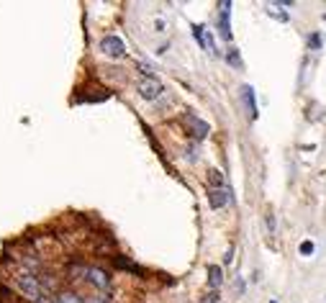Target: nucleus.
Listing matches in <instances>:
<instances>
[{
  "label": "nucleus",
  "instance_id": "nucleus-1",
  "mask_svg": "<svg viewBox=\"0 0 326 303\" xmlns=\"http://www.w3.org/2000/svg\"><path fill=\"white\" fill-rule=\"evenodd\" d=\"M16 285H18V290H21L29 300H34V303L44 295V288H41V283H39V275H36V272H24V275H18Z\"/></svg>",
  "mask_w": 326,
  "mask_h": 303
},
{
  "label": "nucleus",
  "instance_id": "nucleus-2",
  "mask_svg": "<svg viewBox=\"0 0 326 303\" xmlns=\"http://www.w3.org/2000/svg\"><path fill=\"white\" fill-rule=\"evenodd\" d=\"M100 52L108 54V57H113V59H121V57H126V44H123L121 36L108 34V36L100 39Z\"/></svg>",
  "mask_w": 326,
  "mask_h": 303
},
{
  "label": "nucleus",
  "instance_id": "nucleus-3",
  "mask_svg": "<svg viewBox=\"0 0 326 303\" xmlns=\"http://www.w3.org/2000/svg\"><path fill=\"white\" fill-rule=\"evenodd\" d=\"M136 90H139V95H141L144 100H157V98L162 95V90H165V85H162L157 77H141Z\"/></svg>",
  "mask_w": 326,
  "mask_h": 303
},
{
  "label": "nucleus",
  "instance_id": "nucleus-4",
  "mask_svg": "<svg viewBox=\"0 0 326 303\" xmlns=\"http://www.w3.org/2000/svg\"><path fill=\"white\" fill-rule=\"evenodd\" d=\"M93 288H98V290H103V293H108V288H111V275H108V270H103V267H88V277H85Z\"/></svg>",
  "mask_w": 326,
  "mask_h": 303
},
{
  "label": "nucleus",
  "instance_id": "nucleus-5",
  "mask_svg": "<svg viewBox=\"0 0 326 303\" xmlns=\"http://www.w3.org/2000/svg\"><path fill=\"white\" fill-rule=\"evenodd\" d=\"M219 34L231 41V3H219Z\"/></svg>",
  "mask_w": 326,
  "mask_h": 303
},
{
  "label": "nucleus",
  "instance_id": "nucleus-6",
  "mask_svg": "<svg viewBox=\"0 0 326 303\" xmlns=\"http://www.w3.org/2000/svg\"><path fill=\"white\" fill-rule=\"evenodd\" d=\"M185 123H190V134H193V139H206L208 136V131H211V126L206 123V121H201V118H195V116H185Z\"/></svg>",
  "mask_w": 326,
  "mask_h": 303
},
{
  "label": "nucleus",
  "instance_id": "nucleus-7",
  "mask_svg": "<svg viewBox=\"0 0 326 303\" xmlns=\"http://www.w3.org/2000/svg\"><path fill=\"white\" fill-rule=\"evenodd\" d=\"M208 203H211L213 211L224 208V206L229 203V188H211V190H208Z\"/></svg>",
  "mask_w": 326,
  "mask_h": 303
},
{
  "label": "nucleus",
  "instance_id": "nucleus-8",
  "mask_svg": "<svg viewBox=\"0 0 326 303\" xmlns=\"http://www.w3.org/2000/svg\"><path fill=\"white\" fill-rule=\"evenodd\" d=\"M242 98H244V105H247V111H249V118L254 121V118L259 116L257 100H254V88H252V85H244V88H242Z\"/></svg>",
  "mask_w": 326,
  "mask_h": 303
},
{
  "label": "nucleus",
  "instance_id": "nucleus-9",
  "mask_svg": "<svg viewBox=\"0 0 326 303\" xmlns=\"http://www.w3.org/2000/svg\"><path fill=\"white\" fill-rule=\"evenodd\" d=\"M221 283H224V270L219 265H211L208 267V285H211V290H219Z\"/></svg>",
  "mask_w": 326,
  "mask_h": 303
},
{
  "label": "nucleus",
  "instance_id": "nucleus-10",
  "mask_svg": "<svg viewBox=\"0 0 326 303\" xmlns=\"http://www.w3.org/2000/svg\"><path fill=\"white\" fill-rule=\"evenodd\" d=\"M85 298H80V293H75V290H62V293H57V303H82Z\"/></svg>",
  "mask_w": 326,
  "mask_h": 303
},
{
  "label": "nucleus",
  "instance_id": "nucleus-11",
  "mask_svg": "<svg viewBox=\"0 0 326 303\" xmlns=\"http://www.w3.org/2000/svg\"><path fill=\"white\" fill-rule=\"evenodd\" d=\"M208 185H211V188H226V185H224V172L216 170V167L208 170Z\"/></svg>",
  "mask_w": 326,
  "mask_h": 303
},
{
  "label": "nucleus",
  "instance_id": "nucleus-12",
  "mask_svg": "<svg viewBox=\"0 0 326 303\" xmlns=\"http://www.w3.org/2000/svg\"><path fill=\"white\" fill-rule=\"evenodd\" d=\"M226 62H229L231 67L242 70V57H239V49H236V47H229V52H226Z\"/></svg>",
  "mask_w": 326,
  "mask_h": 303
},
{
  "label": "nucleus",
  "instance_id": "nucleus-13",
  "mask_svg": "<svg viewBox=\"0 0 326 303\" xmlns=\"http://www.w3.org/2000/svg\"><path fill=\"white\" fill-rule=\"evenodd\" d=\"M70 280H82V277H88V267H82V265H70Z\"/></svg>",
  "mask_w": 326,
  "mask_h": 303
},
{
  "label": "nucleus",
  "instance_id": "nucleus-14",
  "mask_svg": "<svg viewBox=\"0 0 326 303\" xmlns=\"http://www.w3.org/2000/svg\"><path fill=\"white\" fill-rule=\"evenodd\" d=\"M313 249H316V247H313V242H311V239H303V242H300V247H298V252H300L303 257H311V254H313Z\"/></svg>",
  "mask_w": 326,
  "mask_h": 303
},
{
  "label": "nucleus",
  "instance_id": "nucleus-15",
  "mask_svg": "<svg viewBox=\"0 0 326 303\" xmlns=\"http://www.w3.org/2000/svg\"><path fill=\"white\" fill-rule=\"evenodd\" d=\"M201 303H219V290H208V293L203 295Z\"/></svg>",
  "mask_w": 326,
  "mask_h": 303
},
{
  "label": "nucleus",
  "instance_id": "nucleus-16",
  "mask_svg": "<svg viewBox=\"0 0 326 303\" xmlns=\"http://www.w3.org/2000/svg\"><path fill=\"white\" fill-rule=\"evenodd\" d=\"M308 47H311V49H318V47H321V36H318V34H313V36L308 39Z\"/></svg>",
  "mask_w": 326,
  "mask_h": 303
},
{
  "label": "nucleus",
  "instance_id": "nucleus-17",
  "mask_svg": "<svg viewBox=\"0 0 326 303\" xmlns=\"http://www.w3.org/2000/svg\"><path fill=\"white\" fill-rule=\"evenodd\" d=\"M82 303H108V300H105L103 295H88V298H85Z\"/></svg>",
  "mask_w": 326,
  "mask_h": 303
},
{
  "label": "nucleus",
  "instance_id": "nucleus-18",
  "mask_svg": "<svg viewBox=\"0 0 326 303\" xmlns=\"http://www.w3.org/2000/svg\"><path fill=\"white\" fill-rule=\"evenodd\" d=\"M265 224H267V229H270V234H272V231H275V216L267 213V216H265Z\"/></svg>",
  "mask_w": 326,
  "mask_h": 303
},
{
  "label": "nucleus",
  "instance_id": "nucleus-19",
  "mask_svg": "<svg viewBox=\"0 0 326 303\" xmlns=\"http://www.w3.org/2000/svg\"><path fill=\"white\" fill-rule=\"evenodd\" d=\"M36 303H57V295H47V293H44Z\"/></svg>",
  "mask_w": 326,
  "mask_h": 303
},
{
  "label": "nucleus",
  "instance_id": "nucleus-20",
  "mask_svg": "<svg viewBox=\"0 0 326 303\" xmlns=\"http://www.w3.org/2000/svg\"><path fill=\"white\" fill-rule=\"evenodd\" d=\"M231 259H234V249H229V252H226V254H224V262H226V265H229V262H231Z\"/></svg>",
  "mask_w": 326,
  "mask_h": 303
},
{
  "label": "nucleus",
  "instance_id": "nucleus-21",
  "mask_svg": "<svg viewBox=\"0 0 326 303\" xmlns=\"http://www.w3.org/2000/svg\"><path fill=\"white\" fill-rule=\"evenodd\" d=\"M270 303H277V300H270Z\"/></svg>",
  "mask_w": 326,
  "mask_h": 303
}]
</instances>
